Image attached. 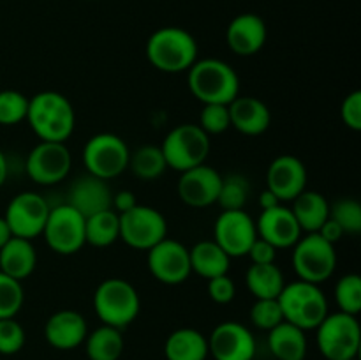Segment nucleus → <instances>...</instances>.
<instances>
[{
    "label": "nucleus",
    "instance_id": "47",
    "mask_svg": "<svg viewBox=\"0 0 361 360\" xmlns=\"http://www.w3.org/2000/svg\"><path fill=\"white\" fill-rule=\"evenodd\" d=\"M11 236H13V233H11V229H9V226H7L6 219L0 217V249L6 246L7 240H9Z\"/></svg>",
    "mask_w": 361,
    "mask_h": 360
},
{
    "label": "nucleus",
    "instance_id": "22",
    "mask_svg": "<svg viewBox=\"0 0 361 360\" xmlns=\"http://www.w3.org/2000/svg\"><path fill=\"white\" fill-rule=\"evenodd\" d=\"M88 335V325L83 314L74 309L53 313L44 325V339L56 349H74L83 344Z\"/></svg>",
    "mask_w": 361,
    "mask_h": 360
},
{
    "label": "nucleus",
    "instance_id": "36",
    "mask_svg": "<svg viewBox=\"0 0 361 360\" xmlns=\"http://www.w3.org/2000/svg\"><path fill=\"white\" fill-rule=\"evenodd\" d=\"M28 99L18 90H0V126H16L27 120Z\"/></svg>",
    "mask_w": 361,
    "mask_h": 360
},
{
    "label": "nucleus",
    "instance_id": "17",
    "mask_svg": "<svg viewBox=\"0 0 361 360\" xmlns=\"http://www.w3.org/2000/svg\"><path fill=\"white\" fill-rule=\"evenodd\" d=\"M221 184V173L204 162L196 168L182 172L176 189H178V196L183 203L192 208H204L217 203Z\"/></svg>",
    "mask_w": 361,
    "mask_h": 360
},
{
    "label": "nucleus",
    "instance_id": "26",
    "mask_svg": "<svg viewBox=\"0 0 361 360\" xmlns=\"http://www.w3.org/2000/svg\"><path fill=\"white\" fill-rule=\"evenodd\" d=\"M166 360H207L208 339L196 328H176L164 342Z\"/></svg>",
    "mask_w": 361,
    "mask_h": 360
},
{
    "label": "nucleus",
    "instance_id": "39",
    "mask_svg": "<svg viewBox=\"0 0 361 360\" xmlns=\"http://www.w3.org/2000/svg\"><path fill=\"white\" fill-rule=\"evenodd\" d=\"M197 126L210 136V134H222L231 127L228 104H203L200 113Z\"/></svg>",
    "mask_w": 361,
    "mask_h": 360
},
{
    "label": "nucleus",
    "instance_id": "5",
    "mask_svg": "<svg viewBox=\"0 0 361 360\" xmlns=\"http://www.w3.org/2000/svg\"><path fill=\"white\" fill-rule=\"evenodd\" d=\"M94 309L102 325L123 330L140 314V293L126 279H104L94 293Z\"/></svg>",
    "mask_w": 361,
    "mask_h": 360
},
{
    "label": "nucleus",
    "instance_id": "13",
    "mask_svg": "<svg viewBox=\"0 0 361 360\" xmlns=\"http://www.w3.org/2000/svg\"><path fill=\"white\" fill-rule=\"evenodd\" d=\"M73 166V155L66 143L41 141L28 154L25 169L30 180L39 186H53L69 175Z\"/></svg>",
    "mask_w": 361,
    "mask_h": 360
},
{
    "label": "nucleus",
    "instance_id": "6",
    "mask_svg": "<svg viewBox=\"0 0 361 360\" xmlns=\"http://www.w3.org/2000/svg\"><path fill=\"white\" fill-rule=\"evenodd\" d=\"M161 150L168 168L182 173L207 162L210 136L197 124H180L166 134Z\"/></svg>",
    "mask_w": 361,
    "mask_h": 360
},
{
    "label": "nucleus",
    "instance_id": "7",
    "mask_svg": "<svg viewBox=\"0 0 361 360\" xmlns=\"http://www.w3.org/2000/svg\"><path fill=\"white\" fill-rule=\"evenodd\" d=\"M317 330V346L326 360L356 359L361 346V328L358 318L348 313L326 314Z\"/></svg>",
    "mask_w": 361,
    "mask_h": 360
},
{
    "label": "nucleus",
    "instance_id": "4",
    "mask_svg": "<svg viewBox=\"0 0 361 360\" xmlns=\"http://www.w3.org/2000/svg\"><path fill=\"white\" fill-rule=\"evenodd\" d=\"M277 300L281 304L284 321L305 332L316 330L328 314V299L319 284L302 279L284 284Z\"/></svg>",
    "mask_w": 361,
    "mask_h": 360
},
{
    "label": "nucleus",
    "instance_id": "1",
    "mask_svg": "<svg viewBox=\"0 0 361 360\" xmlns=\"http://www.w3.org/2000/svg\"><path fill=\"white\" fill-rule=\"evenodd\" d=\"M27 120L41 141L66 143L76 126V115L69 99L60 92H39L28 99Z\"/></svg>",
    "mask_w": 361,
    "mask_h": 360
},
{
    "label": "nucleus",
    "instance_id": "43",
    "mask_svg": "<svg viewBox=\"0 0 361 360\" xmlns=\"http://www.w3.org/2000/svg\"><path fill=\"white\" fill-rule=\"evenodd\" d=\"M247 256H250L252 263L256 265H268L275 263V258H277V247L271 246L270 242H267L264 239L257 236L256 240L250 246Z\"/></svg>",
    "mask_w": 361,
    "mask_h": 360
},
{
    "label": "nucleus",
    "instance_id": "34",
    "mask_svg": "<svg viewBox=\"0 0 361 360\" xmlns=\"http://www.w3.org/2000/svg\"><path fill=\"white\" fill-rule=\"evenodd\" d=\"M335 300L342 313L358 316L361 311V277L358 274H345L335 286Z\"/></svg>",
    "mask_w": 361,
    "mask_h": 360
},
{
    "label": "nucleus",
    "instance_id": "38",
    "mask_svg": "<svg viewBox=\"0 0 361 360\" xmlns=\"http://www.w3.org/2000/svg\"><path fill=\"white\" fill-rule=\"evenodd\" d=\"M250 320L261 330H268L277 327L284 321L281 304L277 299H256L254 306L250 307Z\"/></svg>",
    "mask_w": 361,
    "mask_h": 360
},
{
    "label": "nucleus",
    "instance_id": "28",
    "mask_svg": "<svg viewBox=\"0 0 361 360\" xmlns=\"http://www.w3.org/2000/svg\"><path fill=\"white\" fill-rule=\"evenodd\" d=\"M190 270L204 279L217 277V275L228 274L229 261L224 249L215 240H201L192 249H189Z\"/></svg>",
    "mask_w": 361,
    "mask_h": 360
},
{
    "label": "nucleus",
    "instance_id": "10",
    "mask_svg": "<svg viewBox=\"0 0 361 360\" xmlns=\"http://www.w3.org/2000/svg\"><path fill=\"white\" fill-rule=\"evenodd\" d=\"M46 244L51 251L62 256H71L81 251L85 240V217L71 205L62 203L49 208L44 229Z\"/></svg>",
    "mask_w": 361,
    "mask_h": 360
},
{
    "label": "nucleus",
    "instance_id": "3",
    "mask_svg": "<svg viewBox=\"0 0 361 360\" xmlns=\"http://www.w3.org/2000/svg\"><path fill=\"white\" fill-rule=\"evenodd\" d=\"M147 59L162 73H183L197 60V42L180 27H162L147 41Z\"/></svg>",
    "mask_w": 361,
    "mask_h": 360
},
{
    "label": "nucleus",
    "instance_id": "8",
    "mask_svg": "<svg viewBox=\"0 0 361 360\" xmlns=\"http://www.w3.org/2000/svg\"><path fill=\"white\" fill-rule=\"evenodd\" d=\"M293 247V267L302 281L321 284L334 275L337 268L334 244L326 242L317 233H307Z\"/></svg>",
    "mask_w": 361,
    "mask_h": 360
},
{
    "label": "nucleus",
    "instance_id": "15",
    "mask_svg": "<svg viewBox=\"0 0 361 360\" xmlns=\"http://www.w3.org/2000/svg\"><path fill=\"white\" fill-rule=\"evenodd\" d=\"M257 239L256 221L243 210H222L214 226V240L229 258L247 256Z\"/></svg>",
    "mask_w": 361,
    "mask_h": 360
},
{
    "label": "nucleus",
    "instance_id": "33",
    "mask_svg": "<svg viewBox=\"0 0 361 360\" xmlns=\"http://www.w3.org/2000/svg\"><path fill=\"white\" fill-rule=\"evenodd\" d=\"M249 193L250 186L245 176L235 173V175L222 179L217 203L221 205L222 210H243L247 200H249Z\"/></svg>",
    "mask_w": 361,
    "mask_h": 360
},
{
    "label": "nucleus",
    "instance_id": "46",
    "mask_svg": "<svg viewBox=\"0 0 361 360\" xmlns=\"http://www.w3.org/2000/svg\"><path fill=\"white\" fill-rule=\"evenodd\" d=\"M277 205H281V201H279V198L275 196L271 191L264 189L263 193L259 194V207L261 210H268V208H274L277 207Z\"/></svg>",
    "mask_w": 361,
    "mask_h": 360
},
{
    "label": "nucleus",
    "instance_id": "29",
    "mask_svg": "<svg viewBox=\"0 0 361 360\" xmlns=\"http://www.w3.org/2000/svg\"><path fill=\"white\" fill-rule=\"evenodd\" d=\"M245 284L256 299H277L284 288V274L275 263H252L245 272Z\"/></svg>",
    "mask_w": 361,
    "mask_h": 360
},
{
    "label": "nucleus",
    "instance_id": "11",
    "mask_svg": "<svg viewBox=\"0 0 361 360\" xmlns=\"http://www.w3.org/2000/svg\"><path fill=\"white\" fill-rule=\"evenodd\" d=\"M168 221L154 207L140 205L120 214V239L133 249L148 251L166 239Z\"/></svg>",
    "mask_w": 361,
    "mask_h": 360
},
{
    "label": "nucleus",
    "instance_id": "14",
    "mask_svg": "<svg viewBox=\"0 0 361 360\" xmlns=\"http://www.w3.org/2000/svg\"><path fill=\"white\" fill-rule=\"evenodd\" d=\"M148 270L162 284H182L190 275L189 249L178 240L166 236L148 249Z\"/></svg>",
    "mask_w": 361,
    "mask_h": 360
},
{
    "label": "nucleus",
    "instance_id": "12",
    "mask_svg": "<svg viewBox=\"0 0 361 360\" xmlns=\"http://www.w3.org/2000/svg\"><path fill=\"white\" fill-rule=\"evenodd\" d=\"M49 208L51 207L46 198L34 191H25V193L16 194L9 201L4 219H6L13 236L34 240L35 236L42 235Z\"/></svg>",
    "mask_w": 361,
    "mask_h": 360
},
{
    "label": "nucleus",
    "instance_id": "24",
    "mask_svg": "<svg viewBox=\"0 0 361 360\" xmlns=\"http://www.w3.org/2000/svg\"><path fill=\"white\" fill-rule=\"evenodd\" d=\"M37 265V253H35L32 240L11 236L6 246L0 249V272L7 274L16 281H23Z\"/></svg>",
    "mask_w": 361,
    "mask_h": 360
},
{
    "label": "nucleus",
    "instance_id": "31",
    "mask_svg": "<svg viewBox=\"0 0 361 360\" xmlns=\"http://www.w3.org/2000/svg\"><path fill=\"white\" fill-rule=\"evenodd\" d=\"M120 239V215L113 208L85 217V240L94 247H108Z\"/></svg>",
    "mask_w": 361,
    "mask_h": 360
},
{
    "label": "nucleus",
    "instance_id": "16",
    "mask_svg": "<svg viewBox=\"0 0 361 360\" xmlns=\"http://www.w3.org/2000/svg\"><path fill=\"white\" fill-rule=\"evenodd\" d=\"M208 355L215 360H254L256 339L238 321H222L208 337Z\"/></svg>",
    "mask_w": 361,
    "mask_h": 360
},
{
    "label": "nucleus",
    "instance_id": "19",
    "mask_svg": "<svg viewBox=\"0 0 361 360\" xmlns=\"http://www.w3.org/2000/svg\"><path fill=\"white\" fill-rule=\"evenodd\" d=\"M111 200L113 193L111 187L108 186V180L87 173L71 184L66 203L76 208L83 217H90L97 212L111 208Z\"/></svg>",
    "mask_w": 361,
    "mask_h": 360
},
{
    "label": "nucleus",
    "instance_id": "18",
    "mask_svg": "<svg viewBox=\"0 0 361 360\" xmlns=\"http://www.w3.org/2000/svg\"><path fill=\"white\" fill-rule=\"evenodd\" d=\"M267 189L279 201H293L307 189V168L295 155H279L270 162L267 172Z\"/></svg>",
    "mask_w": 361,
    "mask_h": 360
},
{
    "label": "nucleus",
    "instance_id": "32",
    "mask_svg": "<svg viewBox=\"0 0 361 360\" xmlns=\"http://www.w3.org/2000/svg\"><path fill=\"white\" fill-rule=\"evenodd\" d=\"M129 168L137 179L155 180L166 172L168 164H166V159L161 147H155V145H143V147L137 148L134 154H130Z\"/></svg>",
    "mask_w": 361,
    "mask_h": 360
},
{
    "label": "nucleus",
    "instance_id": "49",
    "mask_svg": "<svg viewBox=\"0 0 361 360\" xmlns=\"http://www.w3.org/2000/svg\"><path fill=\"white\" fill-rule=\"evenodd\" d=\"M345 360H356V359H345Z\"/></svg>",
    "mask_w": 361,
    "mask_h": 360
},
{
    "label": "nucleus",
    "instance_id": "21",
    "mask_svg": "<svg viewBox=\"0 0 361 360\" xmlns=\"http://www.w3.org/2000/svg\"><path fill=\"white\" fill-rule=\"evenodd\" d=\"M268 37L267 23L254 13H243L233 18L226 30V42L229 49L240 56L256 55Z\"/></svg>",
    "mask_w": 361,
    "mask_h": 360
},
{
    "label": "nucleus",
    "instance_id": "30",
    "mask_svg": "<svg viewBox=\"0 0 361 360\" xmlns=\"http://www.w3.org/2000/svg\"><path fill=\"white\" fill-rule=\"evenodd\" d=\"M123 335L118 328L102 327L95 328L85 339V352L88 360H118L123 353Z\"/></svg>",
    "mask_w": 361,
    "mask_h": 360
},
{
    "label": "nucleus",
    "instance_id": "27",
    "mask_svg": "<svg viewBox=\"0 0 361 360\" xmlns=\"http://www.w3.org/2000/svg\"><path fill=\"white\" fill-rule=\"evenodd\" d=\"M293 215L305 233H316L330 217V203L317 191H303L293 200Z\"/></svg>",
    "mask_w": 361,
    "mask_h": 360
},
{
    "label": "nucleus",
    "instance_id": "25",
    "mask_svg": "<svg viewBox=\"0 0 361 360\" xmlns=\"http://www.w3.org/2000/svg\"><path fill=\"white\" fill-rule=\"evenodd\" d=\"M268 348L277 360H305L309 348L305 330L282 321L268 332Z\"/></svg>",
    "mask_w": 361,
    "mask_h": 360
},
{
    "label": "nucleus",
    "instance_id": "2",
    "mask_svg": "<svg viewBox=\"0 0 361 360\" xmlns=\"http://www.w3.org/2000/svg\"><path fill=\"white\" fill-rule=\"evenodd\" d=\"M189 90L203 104H229L240 94V80L231 66L219 59L196 60L189 69Z\"/></svg>",
    "mask_w": 361,
    "mask_h": 360
},
{
    "label": "nucleus",
    "instance_id": "35",
    "mask_svg": "<svg viewBox=\"0 0 361 360\" xmlns=\"http://www.w3.org/2000/svg\"><path fill=\"white\" fill-rule=\"evenodd\" d=\"M25 302V292L21 281L0 272V320L14 318Z\"/></svg>",
    "mask_w": 361,
    "mask_h": 360
},
{
    "label": "nucleus",
    "instance_id": "45",
    "mask_svg": "<svg viewBox=\"0 0 361 360\" xmlns=\"http://www.w3.org/2000/svg\"><path fill=\"white\" fill-rule=\"evenodd\" d=\"M316 233H317V235H319V236H323V239L326 240V242L334 244V246L338 242V240L342 239V236L345 235L344 229H342L341 226H338L337 222H335L331 217H328L326 221L323 222V226H321V228L317 229Z\"/></svg>",
    "mask_w": 361,
    "mask_h": 360
},
{
    "label": "nucleus",
    "instance_id": "42",
    "mask_svg": "<svg viewBox=\"0 0 361 360\" xmlns=\"http://www.w3.org/2000/svg\"><path fill=\"white\" fill-rule=\"evenodd\" d=\"M342 122L353 131H361V92L355 90L342 101Z\"/></svg>",
    "mask_w": 361,
    "mask_h": 360
},
{
    "label": "nucleus",
    "instance_id": "9",
    "mask_svg": "<svg viewBox=\"0 0 361 360\" xmlns=\"http://www.w3.org/2000/svg\"><path fill=\"white\" fill-rule=\"evenodd\" d=\"M130 150L126 141L113 133L94 134L85 143L83 164L87 173L102 180L115 179L129 168Z\"/></svg>",
    "mask_w": 361,
    "mask_h": 360
},
{
    "label": "nucleus",
    "instance_id": "44",
    "mask_svg": "<svg viewBox=\"0 0 361 360\" xmlns=\"http://www.w3.org/2000/svg\"><path fill=\"white\" fill-rule=\"evenodd\" d=\"M137 205L136 196L133 194V191H118V193L113 194V200H111V208L116 212V214H126L129 212L130 208H134Z\"/></svg>",
    "mask_w": 361,
    "mask_h": 360
},
{
    "label": "nucleus",
    "instance_id": "23",
    "mask_svg": "<svg viewBox=\"0 0 361 360\" xmlns=\"http://www.w3.org/2000/svg\"><path fill=\"white\" fill-rule=\"evenodd\" d=\"M228 109L231 126L245 136H259L270 127V109L254 95H238L229 102Z\"/></svg>",
    "mask_w": 361,
    "mask_h": 360
},
{
    "label": "nucleus",
    "instance_id": "37",
    "mask_svg": "<svg viewBox=\"0 0 361 360\" xmlns=\"http://www.w3.org/2000/svg\"><path fill=\"white\" fill-rule=\"evenodd\" d=\"M330 217L344 229V233L361 232V205L353 198H342L330 207Z\"/></svg>",
    "mask_w": 361,
    "mask_h": 360
},
{
    "label": "nucleus",
    "instance_id": "20",
    "mask_svg": "<svg viewBox=\"0 0 361 360\" xmlns=\"http://www.w3.org/2000/svg\"><path fill=\"white\" fill-rule=\"evenodd\" d=\"M257 236L264 239L277 249L293 247L302 236V228L296 222L291 208L277 205L268 210H261L256 221Z\"/></svg>",
    "mask_w": 361,
    "mask_h": 360
},
{
    "label": "nucleus",
    "instance_id": "40",
    "mask_svg": "<svg viewBox=\"0 0 361 360\" xmlns=\"http://www.w3.org/2000/svg\"><path fill=\"white\" fill-rule=\"evenodd\" d=\"M27 341L25 328L14 318L0 320V355H16Z\"/></svg>",
    "mask_w": 361,
    "mask_h": 360
},
{
    "label": "nucleus",
    "instance_id": "48",
    "mask_svg": "<svg viewBox=\"0 0 361 360\" xmlns=\"http://www.w3.org/2000/svg\"><path fill=\"white\" fill-rule=\"evenodd\" d=\"M7 173H9V166H7V159L4 155V152L0 150V187L6 184L7 180Z\"/></svg>",
    "mask_w": 361,
    "mask_h": 360
},
{
    "label": "nucleus",
    "instance_id": "41",
    "mask_svg": "<svg viewBox=\"0 0 361 360\" xmlns=\"http://www.w3.org/2000/svg\"><path fill=\"white\" fill-rule=\"evenodd\" d=\"M208 295L215 304H229L236 295V286L228 274L208 279Z\"/></svg>",
    "mask_w": 361,
    "mask_h": 360
}]
</instances>
